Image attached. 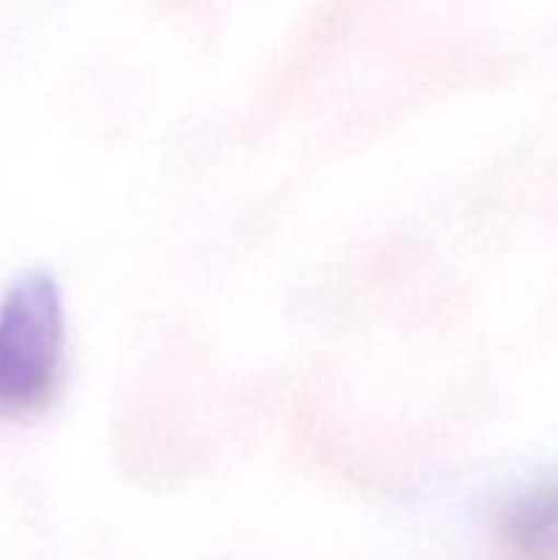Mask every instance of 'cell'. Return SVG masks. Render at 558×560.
<instances>
[{
    "label": "cell",
    "instance_id": "cell-1",
    "mask_svg": "<svg viewBox=\"0 0 558 560\" xmlns=\"http://www.w3.org/2000/svg\"><path fill=\"white\" fill-rule=\"evenodd\" d=\"M66 312L55 279L27 271L0 299V419L53 405L63 381Z\"/></svg>",
    "mask_w": 558,
    "mask_h": 560
},
{
    "label": "cell",
    "instance_id": "cell-2",
    "mask_svg": "<svg viewBox=\"0 0 558 560\" xmlns=\"http://www.w3.org/2000/svg\"><path fill=\"white\" fill-rule=\"evenodd\" d=\"M496 536L507 560H558V474L518 492L498 514Z\"/></svg>",
    "mask_w": 558,
    "mask_h": 560
}]
</instances>
